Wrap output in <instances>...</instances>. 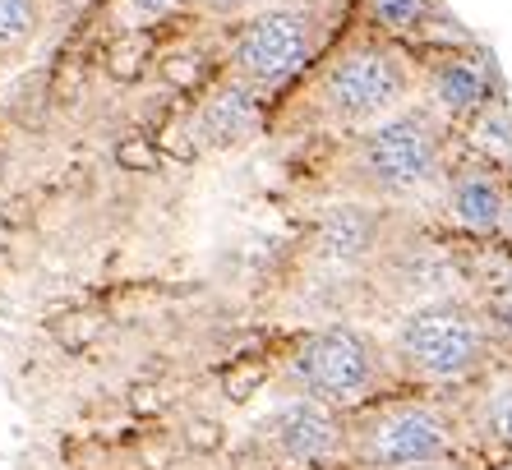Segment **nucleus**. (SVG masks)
<instances>
[{
    "mask_svg": "<svg viewBox=\"0 0 512 470\" xmlns=\"http://www.w3.org/2000/svg\"><path fill=\"white\" fill-rule=\"evenodd\" d=\"M286 194L300 203H374V208H434L462 139L425 102L406 106L370 130L296 143Z\"/></svg>",
    "mask_w": 512,
    "mask_h": 470,
    "instance_id": "obj_1",
    "label": "nucleus"
},
{
    "mask_svg": "<svg viewBox=\"0 0 512 470\" xmlns=\"http://www.w3.org/2000/svg\"><path fill=\"white\" fill-rule=\"evenodd\" d=\"M273 378V355H245V360H231V369L222 374V388L231 401H250L268 388Z\"/></svg>",
    "mask_w": 512,
    "mask_h": 470,
    "instance_id": "obj_15",
    "label": "nucleus"
},
{
    "mask_svg": "<svg viewBox=\"0 0 512 470\" xmlns=\"http://www.w3.org/2000/svg\"><path fill=\"white\" fill-rule=\"evenodd\" d=\"M263 5H273V0H190L185 5V19H194L199 28H227L245 14L263 10Z\"/></svg>",
    "mask_w": 512,
    "mask_h": 470,
    "instance_id": "obj_16",
    "label": "nucleus"
},
{
    "mask_svg": "<svg viewBox=\"0 0 512 470\" xmlns=\"http://www.w3.org/2000/svg\"><path fill=\"white\" fill-rule=\"evenodd\" d=\"M476 397H466L462 406V429L494 447V461L512 457V369H494L476 383Z\"/></svg>",
    "mask_w": 512,
    "mask_h": 470,
    "instance_id": "obj_10",
    "label": "nucleus"
},
{
    "mask_svg": "<svg viewBox=\"0 0 512 470\" xmlns=\"http://www.w3.org/2000/svg\"><path fill=\"white\" fill-rule=\"evenodd\" d=\"M411 51H416V70H420V102L429 111H439L453 130H462L476 111H485L499 97L494 60L476 42L434 37V42H416Z\"/></svg>",
    "mask_w": 512,
    "mask_h": 470,
    "instance_id": "obj_8",
    "label": "nucleus"
},
{
    "mask_svg": "<svg viewBox=\"0 0 512 470\" xmlns=\"http://www.w3.org/2000/svg\"><path fill=\"white\" fill-rule=\"evenodd\" d=\"M420 102L416 51L383 37L365 19H346L342 33L323 47V56L300 74L286 93L273 97L268 139L310 143L333 134L370 130L379 120L397 116Z\"/></svg>",
    "mask_w": 512,
    "mask_h": 470,
    "instance_id": "obj_2",
    "label": "nucleus"
},
{
    "mask_svg": "<svg viewBox=\"0 0 512 470\" xmlns=\"http://www.w3.org/2000/svg\"><path fill=\"white\" fill-rule=\"evenodd\" d=\"M254 447L273 470H351L346 411L296 392L254 424Z\"/></svg>",
    "mask_w": 512,
    "mask_h": 470,
    "instance_id": "obj_7",
    "label": "nucleus"
},
{
    "mask_svg": "<svg viewBox=\"0 0 512 470\" xmlns=\"http://www.w3.org/2000/svg\"><path fill=\"white\" fill-rule=\"evenodd\" d=\"M485 470H512V457H499L494 466H485Z\"/></svg>",
    "mask_w": 512,
    "mask_h": 470,
    "instance_id": "obj_20",
    "label": "nucleus"
},
{
    "mask_svg": "<svg viewBox=\"0 0 512 470\" xmlns=\"http://www.w3.org/2000/svg\"><path fill=\"white\" fill-rule=\"evenodd\" d=\"M120 162H125V166H139V171H143V166H157V148L148 139H130L125 148H120Z\"/></svg>",
    "mask_w": 512,
    "mask_h": 470,
    "instance_id": "obj_18",
    "label": "nucleus"
},
{
    "mask_svg": "<svg viewBox=\"0 0 512 470\" xmlns=\"http://www.w3.org/2000/svg\"><path fill=\"white\" fill-rule=\"evenodd\" d=\"M388 365L397 388L466 392L499 369V346L476 295H439L402 309L388 332Z\"/></svg>",
    "mask_w": 512,
    "mask_h": 470,
    "instance_id": "obj_3",
    "label": "nucleus"
},
{
    "mask_svg": "<svg viewBox=\"0 0 512 470\" xmlns=\"http://www.w3.org/2000/svg\"><path fill=\"white\" fill-rule=\"evenodd\" d=\"M351 10H356V19H365V24L379 28L383 37H397V42H406V47L448 37L439 28V24H448L443 0H351Z\"/></svg>",
    "mask_w": 512,
    "mask_h": 470,
    "instance_id": "obj_11",
    "label": "nucleus"
},
{
    "mask_svg": "<svg viewBox=\"0 0 512 470\" xmlns=\"http://www.w3.org/2000/svg\"><path fill=\"white\" fill-rule=\"evenodd\" d=\"M47 28V0H0V79L19 70Z\"/></svg>",
    "mask_w": 512,
    "mask_h": 470,
    "instance_id": "obj_12",
    "label": "nucleus"
},
{
    "mask_svg": "<svg viewBox=\"0 0 512 470\" xmlns=\"http://www.w3.org/2000/svg\"><path fill=\"white\" fill-rule=\"evenodd\" d=\"M190 0H102V19L111 33H157L185 19Z\"/></svg>",
    "mask_w": 512,
    "mask_h": 470,
    "instance_id": "obj_14",
    "label": "nucleus"
},
{
    "mask_svg": "<svg viewBox=\"0 0 512 470\" xmlns=\"http://www.w3.org/2000/svg\"><path fill=\"white\" fill-rule=\"evenodd\" d=\"M351 19V0H273L217 33V65L263 97L286 93Z\"/></svg>",
    "mask_w": 512,
    "mask_h": 470,
    "instance_id": "obj_4",
    "label": "nucleus"
},
{
    "mask_svg": "<svg viewBox=\"0 0 512 470\" xmlns=\"http://www.w3.org/2000/svg\"><path fill=\"white\" fill-rule=\"evenodd\" d=\"M268 111H273V97H263L259 88L217 70V79L203 83L190 97L180 125L194 139V148L236 153V148H245L254 139H268Z\"/></svg>",
    "mask_w": 512,
    "mask_h": 470,
    "instance_id": "obj_9",
    "label": "nucleus"
},
{
    "mask_svg": "<svg viewBox=\"0 0 512 470\" xmlns=\"http://www.w3.org/2000/svg\"><path fill=\"white\" fill-rule=\"evenodd\" d=\"M416 470H466L462 461H434V466H416Z\"/></svg>",
    "mask_w": 512,
    "mask_h": 470,
    "instance_id": "obj_19",
    "label": "nucleus"
},
{
    "mask_svg": "<svg viewBox=\"0 0 512 470\" xmlns=\"http://www.w3.org/2000/svg\"><path fill=\"white\" fill-rule=\"evenodd\" d=\"M273 378H282L296 397L328 401L346 415L397 388L388 346L346 318L286 332L282 346L273 351Z\"/></svg>",
    "mask_w": 512,
    "mask_h": 470,
    "instance_id": "obj_5",
    "label": "nucleus"
},
{
    "mask_svg": "<svg viewBox=\"0 0 512 470\" xmlns=\"http://www.w3.org/2000/svg\"><path fill=\"white\" fill-rule=\"evenodd\" d=\"M351 429V470H416L462 457V411L443 392L393 388L379 401L346 415Z\"/></svg>",
    "mask_w": 512,
    "mask_h": 470,
    "instance_id": "obj_6",
    "label": "nucleus"
},
{
    "mask_svg": "<svg viewBox=\"0 0 512 470\" xmlns=\"http://www.w3.org/2000/svg\"><path fill=\"white\" fill-rule=\"evenodd\" d=\"M185 438H190V447H199V452H217V447H222V429H217L213 420H190Z\"/></svg>",
    "mask_w": 512,
    "mask_h": 470,
    "instance_id": "obj_17",
    "label": "nucleus"
},
{
    "mask_svg": "<svg viewBox=\"0 0 512 470\" xmlns=\"http://www.w3.org/2000/svg\"><path fill=\"white\" fill-rule=\"evenodd\" d=\"M457 139H462L466 153H476L485 162L512 171V116H508V106H503V97H494L485 111H476V116L466 120L462 130H457Z\"/></svg>",
    "mask_w": 512,
    "mask_h": 470,
    "instance_id": "obj_13",
    "label": "nucleus"
}]
</instances>
